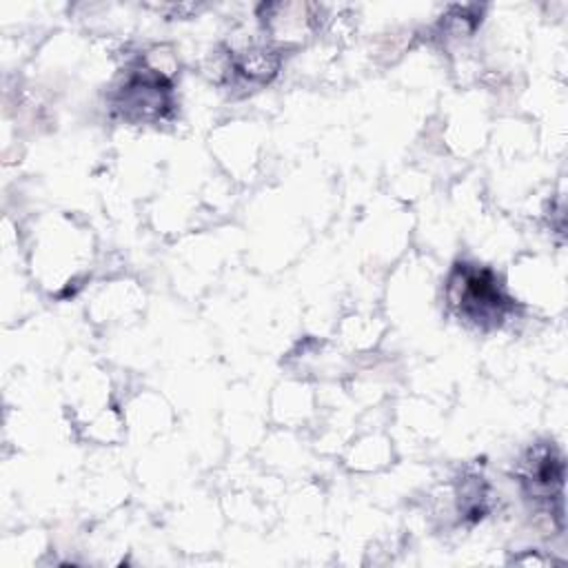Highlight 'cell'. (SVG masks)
I'll return each instance as SVG.
<instances>
[{
  "mask_svg": "<svg viewBox=\"0 0 568 568\" xmlns=\"http://www.w3.org/2000/svg\"><path fill=\"white\" fill-rule=\"evenodd\" d=\"M448 302L455 313L479 328L501 324L510 308L499 282L488 268L473 264H457L448 277Z\"/></svg>",
  "mask_w": 568,
  "mask_h": 568,
  "instance_id": "6da1fadb",
  "label": "cell"
},
{
  "mask_svg": "<svg viewBox=\"0 0 568 568\" xmlns=\"http://www.w3.org/2000/svg\"><path fill=\"white\" fill-rule=\"evenodd\" d=\"M169 84L153 69H140L126 78L118 91V106L126 118H160L169 106Z\"/></svg>",
  "mask_w": 568,
  "mask_h": 568,
  "instance_id": "7a4b0ae2",
  "label": "cell"
},
{
  "mask_svg": "<svg viewBox=\"0 0 568 568\" xmlns=\"http://www.w3.org/2000/svg\"><path fill=\"white\" fill-rule=\"evenodd\" d=\"M561 459L552 455L550 448H544L532 455L524 473V481L535 497H550L552 486H561Z\"/></svg>",
  "mask_w": 568,
  "mask_h": 568,
  "instance_id": "3957f363",
  "label": "cell"
}]
</instances>
